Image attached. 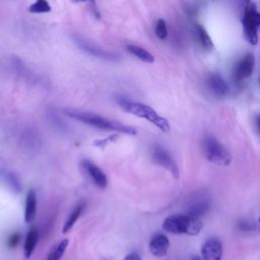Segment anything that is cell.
<instances>
[{
    "label": "cell",
    "mask_w": 260,
    "mask_h": 260,
    "mask_svg": "<svg viewBox=\"0 0 260 260\" xmlns=\"http://www.w3.org/2000/svg\"><path fill=\"white\" fill-rule=\"evenodd\" d=\"M170 247L169 239L164 234L154 235L149 242V251L155 257H164L168 253Z\"/></svg>",
    "instance_id": "obj_11"
},
{
    "label": "cell",
    "mask_w": 260,
    "mask_h": 260,
    "mask_svg": "<svg viewBox=\"0 0 260 260\" xmlns=\"http://www.w3.org/2000/svg\"><path fill=\"white\" fill-rule=\"evenodd\" d=\"M196 29H197L198 37H199V40H200V43H201L202 47L205 50H211L212 47H213V43H212L211 38L209 37L208 32L206 31V29L200 24L196 25Z\"/></svg>",
    "instance_id": "obj_18"
},
{
    "label": "cell",
    "mask_w": 260,
    "mask_h": 260,
    "mask_svg": "<svg viewBox=\"0 0 260 260\" xmlns=\"http://www.w3.org/2000/svg\"><path fill=\"white\" fill-rule=\"evenodd\" d=\"M82 169L86 172L88 177L92 180L94 185L100 189H105L108 185V179L104 171L94 162L90 160H82L81 161Z\"/></svg>",
    "instance_id": "obj_8"
},
{
    "label": "cell",
    "mask_w": 260,
    "mask_h": 260,
    "mask_svg": "<svg viewBox=\"0 0 260 260\" xmlns=\"http://www.w3.org/2000/svg\"><path fill=\"white\" fill-rule=\"evenodd\" d=\"M201 220L193 215H181L174 214L165 218L162 222V229L171 234L181 235L186 234L190 236H195L199 234L202 229Z\"/></svg>",
    "instance_id": "obj_3"
},
{
    "label": "cell",
    "mask_w": 260,
    "mask_h": 260,
    "mask_svg": "<svg viewBox=\"0 0 260 260\" xmlns=\"http://www.w3.org/2000/svg\"><path fill=\"white\" fill-rule=\"evenodd\" d=\"M65 115L68 117L79 121L85 125H88L90 127L100 129V130H106V131H115L122 134H128V135H135L136 130L131 127L127 126L125 124H122L117 121H113L110 119H107L103 116H100L98 114L86 112V111H80L75 109H66L64 111Z\"/></svg>",
    "instance_id": "obj_1"
},
{
    "label": "cell",
    "mask_w": 260,
    "mask_h": 260,
    "mask_svg": "<svg viewBox=\"0 0 260 260\" xmlns=\"http://www.w3.org/2000/svg\"><path fill=\"white\" fill-rule=\"evenodd\" d=\"M119 105L127 113L147 120L162 132L170 131V124L167 119L158 115L150 106L138 102H131L125 99L119 100Z\"/></svg>",
    "instance_id": "obj_2"
},
{
    "label": "cell",
    "mask_w": 260,
    "mask_h": 260,
    "mask_svg": "<svg viewBox=\"0 0 260 260\" xmlns=\"http://www.w3.org/2000/svg\"><path fill=\"white\" fill-rule=\"evenodd\" d=\"M255 230H257L260 233V216H259V218L257 220V223L255 224Z\"/></svg>",
    "instance_id": "obj_26"
},
{
    "label": "cell",
    "mask_w": 260,
    "mask_h": 260,
    "mask_svg": "<svg viewBox=\"0 0 260 260\" xmlns=\"http://www.w3.org/2000/svg\"><path fill=\"white\" fill-rule=\"evenodd\" d=\"M83 208H84V205H83V204H79V205H77V206L72 210V212L69 214V216L67 217V219H66V221H65V223H64V225H63L62 232H63L64 234L68 233V232L73 228V225L75 224V222H76L77 219L79 218L81 212L83 211Z\"/></svg>",
    "instance_id": "obj_16"
},
{
    "label": "cell",
    "mask_w": 260,
    "mask_h": 260,
    "mask_svg": "<svg viewBox=\"0 0 260 260\" xmlns=\"http://www.w3.org/2000/svg\"><path fill=\"white\" fill-rule=\"evenodd\" d=\"M72 39L74 41V43L84 52L88 53L89 55L100 58V59H105V60H109V61H117L119 60V55L115 54L114 52L108 51L106 49L101 48L100 46H98L96 44L89 42L88 40H86L85 38H83L80 35H73Z\"/></svg>",
    "instance_id": "obj_6"
},
{
    "label": "cell",
    "mask_w": 260,
    "mask_h": 260,
    "mask_svg": "<svg viewBox=\"0 0 260 260\" xmlns=\"http://www.w3.org/2000/svg\"><path fill=\"white\" fill-rule=\"evenodd\" d=\"M51 9L52 8L48 0H36L28 7V11L30 13H47L50 12Z\"/></svg>",
    "instance_id": "obj_19"
},
{
    "label": "cell",
    "mask_w": 260,
    "mask_h": 260,
    "mask_svg": "<svg viewBox=\"0 0 260 260\" xmlns=\"http://www.w3.org/2000/svg\"><path fill=\"white\" fill-rule=\"evenodd\" d=\"M39 240V233L38 230L36 228H31L28 233L26 234L25 240H24V247H23V251H24V256L25 258H29L36 248V245L38 243Z\"/></svg>",
    "instance_id": "obj_14"
},
{
    "label": "cell",
    "mask_w": 260,
    "mask_h": 260,
    "mask_svg": "<svg viewBox=\"0 0 260 260\" xmlns=\"http://www.w3.org/2000/svg\"><path fill=\"white\" fill-rule=\"evenodd\" d=\"M203 153L206 159L221 166L230 165L232 156L229 150L214 137L206 136L203 140Z\"/></svg>",
    "instance_id": "obj_4"
},
{
    "label": "cell",
    "mask_w": 260,
    "mask_h": 260,
    "mask_svg": "<svg viewBox=\"0 0 260 260\" xmlns=\"http://www.w3.org/2000/svg\"><path fill=\"white\" fill-rule=\"evenodd\" d=\"M124 260H141V258H140V256H139L138 254H136V253H130V254H128V255L124 258Z\"/></svg>",
    "instance_id": "obj_24"
},
{
    "label": "cell",
    "mask_w": 260,
    "mask_h": 260,
    "mask_svg": "<svg viewBox=\"0 0 260 260\" xmlns=\"http://www.w3.org/2000/svg\"><path fill=\"white\" fill-rule=\"evenodd\" d=\"M73 2H85V1H90L92 3H94V0H72Z\"/></svg>",
    "instance_id": "obj_28"
},
{
    "label": "cell",
    "mask_w": 260,
    "mask_h": 260,
    "mask_svg": "<svg viewBox=\"0 0 260 260\" xmlns=\"http://www.w3.org/2000/svg\"><path fill=\"white\" fill-rule=\"evenodd\" d=\"M255 66V58L253 54L246 55L235 67L234 70V77L237 81L245 79L249 77L254 70Z\"/></svg>",
    "instance_id": "obj_10"
},
{
    "label": "cell",
    "mask_w": 260,
    "mask_h": 260,
    "mask_svg": "<svg viewBox=\"0 0 260 260\" xmlns=\"http://www.w3.org/2000/svg\"><path fill=\"white\" fill-rule=\"evenodd\" d=\"M69 244V240L68 239H64L61 242H59L54 248H52V250L50 251L47 260H61V258L63 257L67 246Z\"/></svg>",
    "instance_id": "obj_17"
},
{
    "label": "cell",
    "mask_w": 260,
    "mask_h": 260,
    "mask_svg": "<svg viewBox=\"0 0 260 260\" xmlns=\"http://www.w3.org/2000/svg\"><path fill=\"white\" fill-rule=\"evenodd\" d=\"M118 137H119L118 134H112L111 136H108V137H106L105 139L95 141V142H94V145L103 148V147H104L105 145H107L109 142H114V141H116V140L118 139Z\"/></svg>",
    "instance_id": "obj_21"
},
{
    "label": "cell",
    "mask_w": 260,
    "mask_h": 260,
    "mask_svg": "<svg viewBox=\"0 0 260 260\" xmlns=\"http://www.w3.org/2000/svg\"><path fill=\"white\" fill-rule=\"evenodd\" d=\"M37 212V196L34 190H29L25 198V208H24V221L30 223L34 221Z\"/></svg>",
    "instance_id": "obj_13"
},
{
    "label": "cell",
    "mask_w": 260,
    "mask_h": 260,
    "mask_svg": "<svg viewBox=\"0 0 260 260\" xmlns=\"http://www.w3.org/2000/svg\"><path fill=\"white\" fill-rule=\"evenodd\" d=\"M256 125H257L258 132H259V134H260V115H258L257 118H256Z\"/></svg>",
    "instance_id": "obj_25"
},
{
    "label": "cell",
    "mask_w": 260,
    "mask_h": 260,
    "mask_svg": "<svg viewBox=\"0 0 260 260\" xmlns=\"http://www.w3.org/2000/svg\"><path fill=\"white\" fill-rule=\"evenodd\" d=\"M207 84L212 92L217 96H223L229 92V86L224 79L217 73H211L208 76Z\"/></svg>",
    "instance_id": "obj_12"
},
{
    "label": "cell",
    "mask_w": 260,
    "mask_h": 260,
    "mask_svg": "<svg viewBox=\"0 0 260 260\" xmlns=\"http://www.w3.org/2000/svg\"><path fill=\"white\" fill-rule=\"evenodd\" d=\"M151 157L156 164L167 169L175 179L179 178V168L172 155L165 148L160 146H154L151 150Z\"/></svg>",
    "instance_id": "obj_7"
},
{
    "label": "cell",
    "mask_w": 260,
    "mask_h": 260,
    "mask_svg": "<svg viewBox=\"0 0 260 260\" xmlns=\"http://www.w3.org/2000/svg\"><path fill=\"white\" fill-rule=\"evenodd\" d=\"M222 244L216 238L207 239L201 247V256L204 260H221Z\"/></svg>",
    "instance_id": "obj_9"
},
{
    "label": "cell",
    "mask_w": 260,
    "mask_h": 260,
    "mask_svg": "<svg viewBox=\"0 0 260 260\" xmlns=\"http://www.w3.org/2000/svg\"><path fill=\"white\" fill-rule=\"evenodd\" d=\"M259 84H260V79H259Z\"/></svg>",
    "instance_id": "obj_29"
},
{
    "label": "cell",
    "mask_w": 260,
    "mask_h": 260,
    "mask_svg": "<svg viewBox=\"0 0 260 260\" xmlns=\"http://www.w3.org/2000/svg\"><path fill=\"white\" fill-rule=\"evenodd\" d=\"M191 260H204L203 258H202V256H192L191 257Z\"/></svg>",
    "instance_id": "obj_27"
},
{
    "label": "cell",
    "mask_w": 260,
    "mask_h": 260,
    "mask_svg": "<svg viewBox=\"0 0 260 260\" xmlns=\"http://www.w3.org/2000/svg\"><path fill=\"white\" fill-rule=\"evenodd\" d=\"M127 51L132 54L133 56H135L136 58H138L139 60L145 62V63H153L154 62V57L151 53H149L148 51H146L145 49H143L142 47L136 46V45H128L127 46Z\"/></svg>",
    "instance_id": "obj_15"
},
{
    "label": "cell",
    "mask_w": 260,
    "mask_h": 260,
    "mask_svg": "<svg viewBox=\"0 0 260 260\" xmlns=\"http://www.w3.org/2000/svg\"><path fill=\"white\" fill-rule=\"evenodd\" d=\"M19 240H20V235L17 234V233H14L12 234L9 238H8V246L10 248H14L18 243H19Z\"/></svg>",
    "instance_id": "obj_22"
},
{
    "label": "cell",
    "mask_w": 260,
    "mask_h": 260,
    "mask_svg": "<svg viewBox=\"0 0 260 260\" xmlns=\"http://www.w3.org/2000/svg\"><path fill=\"white\" fill-rule=\"evenodd\" d=\"M243 29L246 40L252 44L256 45L258 43V28L260 27V13L257 11L256 5L250 2L245 7L244 17H243Z\"/></svg>",
    "instance_id": "obj_5"
},
{
    "label": "cell",
    "mask_w": 260,
    "mask_h": 260,
    "mask_svg": "<svg viewBox=\"0 0 260 260\" xmlns=\"http://www.w3.org/2000/svg\"><path fill=\"white\" fill-rule=\"evenodd\" d=\"M155 35L157 36L158 39L165 40L168 35V29H167V24L166 21L162 18H159L156 22L155 25Z\"/></svg>",
    "instance_id": "obj_20"
},
{
    "label": "cell",
    "mask_w": 260,
    "mask_h": 260,
    "mask_svg": "<svg viewBox=\"0 0 260 260\" xmlns=\"http://www.w3.org/2000/svg\"><path fill=\"white\" fill-rule=\"evenodd\" d=\"M238 228H239L241 231H243V232H249V231L253 230L255 226H253V225H252L251 223H249V222L244 221V222H240L239 225H238Z\"/></svg>",
    "instance_id": "obj_23"
}]
</instances>
